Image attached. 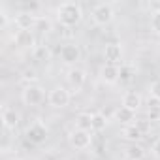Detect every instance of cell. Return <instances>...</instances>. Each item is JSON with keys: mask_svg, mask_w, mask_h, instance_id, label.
Instances as JSON below:
<instances>
[{"mask_svg": "<svg viewBox=\"0 0 160 160\" xmlns=\"http://www.w3.org/2000/svg\"><path fill=\"white\" fill-rule=\"evenodd\" d=\"M57 17H58V23L64 28H72V27H75L79 21H81L83 12H81V6L75 4V2H64V4L58 6Z\"/></svg>", "mask_w": 160, "mask_h": 160, "instance_id": "6da1fadb", "label": "cell"}, {"mask_svg": "<svg viewBox=\"0 0 160 160\" xmlns=\"http://www.w3.org/2000/svg\"><path fill=\"white\" fill-rule=\"evenodd\" d=\"M68 141L73 149L77 151H83V149H89L91 143H92V132L89 130H79V128H73L68 136Z\"/></svg>", "mask_w": 160, "mask_h": 160, "instance_id": "7a4b0ae2", "label": "cell"}, {"mask_svg": "<svg viewBox=\"0 0 160 160\" xmlns=\"http://www.w3.org/2000/svg\"><path fill=\"white\" fill-rule=\"evenodd\" d=\"M92 21L98 27H106L113 21V6L111 4H96L92 8Z\"/></svg>", "mask_w": 160, "mask_h": 160, "instance_id": "3957f363", "label": "cell"}, {"mask_svg": "<svg viewBox=\"0 0 160 160\" xmlns=\"http://www.w3.org/2000/svg\"><path fill=\"white\" fill-rule=\"evenodd\" d=\"M21 98H23V102L27 106H40L43 102V98H45V92H43V89L38 83L36 85H27L23 94H21Z\"/></svg>", "mask_w": 160, "mask_h": 160, "instance_id": "277c9868", "label": "cell"}, {"mask_svg": "<svg viewBox=\"0 0 160 160\" xmlns=\"http://www.w3.org/2000/svg\"><path fill=\"white\" fill-rule=\"evenodd\" d=\"M49 104L57 109H62L70 104V92L64 89V87H55L51 92H49Z\"/></svg>", "mask_w": 160, "mask_h": 160, "instance_id": "5b68a950", "label": "cell"}, {"mask_svg": "<svg viewBox=\"0 0 160 160\" xmlns=\"http://www.w3.org/2000/svg\"><path fill=\"white\" fill-rule=\"evenodd\" d=\"M27 139L34 145H40L47 139V128L42 122H34L27 128Z\"/></svg>", "mask_w": 160, "mask_h": 160, "instance_id": "8992f818", "label": "cell"}, {"mask_svg": "<svg viewBox=\"0 0 160 160\" xmlns=\"http://www.w3.org/2000/svg\"><path fill=\"white\" fill-rule=\"evenodd\" d=\"M79 58H81V49L75 43H66L60 47V60L66 64H75Z\"/></svg>", "mask_w": 160, "mask_h": 160, "instance_id": "52a82bcc", "label": "cell"}, {"mask_svg": "<svg viewBox=\"0 0 160 160\" xmlns=\"http://www.w3.org/2000/svg\"><path fill=\"white\" fill-rule=\"evenodd\" d=\"M66 79H68V83H70V87L73 91H79V89L85 85V81H87V72L81 70V68H72L68 72Z\"/></svg>", "mask_w": 160, "mask_h": 160, "instance_id": "ba28073f", "label": "cell"}, {"mask_svg": "<svg viewBox=\"0 0 160 160\" xmlns=\"http://www.w3.org/2000/svg\"><path fill=\"white\" fill-rule=\"evenodd\" d=\"M119 75H121V68L117 64H109L106 62L102 72H100V77H102V81L108 83V85H113V83H119Z\"/></svg>", "mask_w": 160, "mask_h": 160, "instance_id": "9c48e42d", "label": "cell"}, {"mask_svg": "<svg viewBox=\"0 0 160 160\" xmlns=\"http://www.w3.org/2000/svg\"><path fill=\"white\" fill-rule=\"evenodd\" d=\"M36 21H38V17L34 13H30V12H19L15 15V27L19 30H30V28H34Z\"/></svg>", "mask_w": 160, "mask_h": 160, "instance_id": "30bf717a", "label": "cell"}, {"mask_svg": "<svg viewBox=\"0 0 160 160\" xmlns=\"http://www.w3.org/2000/svg\"><path fill=\"white\" fill-rule=\"evenodd\" d=\"M122 57V47L119 43H108L104 47V58L109 62V64H117Z\"/></svg>", "mask_w": 160, "mask_h": 160, "instance_id": "8fae6325", "label": "cell"}, {"mask_svg": "<svg viewBox=\"0 0 160 160\" xmlns=\"http://www.w3.org/2000/svg\"><path fill=\"white\" fill-rule=\"evenodd\" d=\"M19 121H21V115H19L13 108H6V109L2 111V122H4L6 128H10V130L17 128Z\"/></svg>", "mask_w": 160, "mask_h": 160, "instance_id": "7c38bea8", "label": "cell"}, {"mask_svg": "<svg viewBox=\"0 0 160 160\" xmlns=\"http://www.w3.org/2000/svg\"><path fill=\"white\" fill-rule=\"evenodd\" d=\"M122 106L132 109V111H138L139 106H141V96L136 92V91H126L122 94Z\"/></svg>", "mask_w": 160, "mask_h": 160, "instance_id": "4fadbf2b", "label": "cell"}, {"mask_svg": "<svg viewBox=\"0 0 160 160\" xmlns=\"http://www.w3.org/2000/svg\"><path fill=\"white\" fill-rule=\"evenodd\" d=\"M115 121H119V122H122V124H132L134 121H136V111H132V109H128V108H124V106H121L119 109H115Z\"/></svg>", "mask_w": 160, "mask_h": 160, "instance_id": "5bb4252c", "label": "cell"}, {"mask_svg": "<svg viewBox=\"0 0 160 160\" xmlns=\"http://www.w3.org/2000/svg\"><path fill=\"white\" fill-rule=\"evenodd\" d=\"M15 43L17 45H23V47H32L34 45V36L30 30H19L15 32ZM36 47V45H34Z\"/></svg>", "mask_w": 160, "mask_h": 160, "instance_id": "9a60e30c", "label": "cell"}, {"mask_svg": "<svg viewBox=\"0 0 160 160\" xmlns=\"http://www.w3.org/2000/svg\"><path fill=\"white\" fill-rule=\"evenodd\" d=\"M75 128L92 132V115H91V113H81V115H77V119H75Z\"/></svg>", "mask_w": 160, "mask_h": 160, "instance_id": "2e32d148", "label": "cell"}, {"mask_svg": "<svg viewBox=\"0 0 160 160\" xmlns=\"http://www.w3.org/2000/svg\"><path fill=\"white\" fill-rule=\"evenodd\" d=\"M124 156H126V160H141L143 156H145V151L139 147V145H130V147H126V151H124Z\"/></svg>", "mask_w": 160, "mask_h": 160, "instance_id": "e0dca14e", "label": "cell"}, {"mask_svg": "<svg viewBox=\"0 0 160 160\" xmlns=\"http://www.w3.org/2000/svg\"><path fill=\"white\" fill-rule=\"evenodd\" d=\"M122 136H124L128 141H134V143H136V141H139V139L143 138L141 130H139L136 124H130V126H126V128H124V132H122Z\"/></svg>", "mask_w": 160, "mask_h": 160, "instance_id": "ac0fdd59", "label": "cell"}, {"mask_svg": "<svg viewBox=\"0 0 160 160\" xmlns=\"http://www.w3.org/2000/svg\"><path fill=\"white\" fill-rule=\"evenodd\" d=\"M108 126V119L104 113H92V132H102Z\"/></svg>", "mask_w": 160, "mask_h": 160, "instance_id": "d6986e66", "label": "cell"}, {"mask_svg": "<svg viewBox=\"0 0 160 160\" xmlns=\"http://www.w3.org/2000/svg\"><path fill=\"white\" fill-rule=\"evenodd\" d=\"M34 58L36 60H49L51 58V51H49V47L47 45H36L34 47Z\"/></svg>", "mask_w": 160, "mask_h": 160, "instance_id": "ffe728a7", "label": "cell"}, {"mask_svg": "<svg viewBox=\"0 0 160 160\" xmlns=\"http://www.w3.org/2000/svg\"><path fill=\"white\" fill-rule=\"evenodd\" d=\"M134 70L130 66H121V75H119V81L121 83H130L132 79H134Z\"/></svg>", "mask_w": 160, "mask_h": 160, "instance_id": "44dd1931", "label": "cell"}, {"mask_svg": "<svg viewBox=\"0 0 160 160\" xmlns=\"http://www.w3.org/2000/svg\"><path fill=\"white\" fill-rule=\"evenodd\" d=\"M151 28L154 34L160 36V8H156L152 13H151Z\"/></svg>", "mask_w": 160, "mask_h": 160, "instance_id": "7402d4cb", "label": "cell"}, {"mask_svg": "<svg viewBox=\"0 0 160 160\" xmlns=\"http://www.w3.org/2000/svg\"><path fill=\"white\" fill-rule=\"evenodd\" d=\"M149 92H151V96H152L156 102H160V79H156V81H152V83H151Z\"/></svg>", "mask_w": 160, "mask_h": 160, "instance_id": "603a6c76", "label": "cell"}, {"mask_svg": "<svg viewBox=\"0 0 160 160\" xmlns=\"http://www.w3.org/2000/svg\"><path fill=\"white\" fill-rule=\"evenodd\" d=\"M36 30H40V32H47L49 28H51V23L47 21V19H43V17H38V21H36V27H34Z\"/></svg>", "mask_w": 160, "mask_h": 160, "instance_id": "cb8c5ba5", "label": "cell"}, {"mask_svg": "<svg viewBox=\"0 0 160 160\" xmlns=\"http://www.w3.org/2000/svg\"><path fill=\"white\" fill-rule=\"evenodd\" d=\"M23 81H25V83H30V85H36V81H38L36 72H34V70H27L25 75H23Z\"/></svg>", "mask_w": 160, "mask_h": 160, "instance_id": "d4e9b609", "label": "cell"}, {"mask_svg": "<svg viewBox=\"0 0 160 160\" xmlns=\"http://www.w3.org/2000/svg\"><path fill=\"white\" fill-rule=\"evenodd\" d=\"M149 119L151 121H158L160 119V108L158 106H151L149 108Z\"/></svg>", "mask_w": 160, "mask_h": 160, "instance_id": "484cf974", "label": "cell"}, {"mask_svg": "<svg viewBox=\"0 0 160 160\" xmlns=\"http://www.w3.org/2000/svg\"><path fill=\"white\" fill-rule=\"evenodd\" d=\"M151 152H152V156H154V158H158V160H160V138H156V139H154V143H152V147H151Z\"/></svg>", "mask_w": 160, "mask_h": 160, "instance_id": "4316f807", "label": "cell"}, {"mask_svg": "<svg viewBox=\"0 0 160 160\" xmlns=\"http://www.w3.org/2000/svg\"><path fill=\"white\" fill-rule=\"evenodd\" d=\"M136 126L141 130V134H145V132L149 130V121H138V122H136Z\"/></svg>", "mask_w": 160, "mask_h": 160, "instance_id": "83f0119b", "label": "cell"}, {"mask_svg": "<svg viewBox=\"0 0 160 160\" xmlns=\"http://www.w3.org/2000/svg\"><path fill=\"white\" fill-rule=\"evenodd\" d=\"M8 160H21V158H15V156H13V158H8Z\"/></svg>", "mask_w": 160, "mask_h": 160, "instance_id": "f1b7e54d", "label": "cell"}]
</instances>
